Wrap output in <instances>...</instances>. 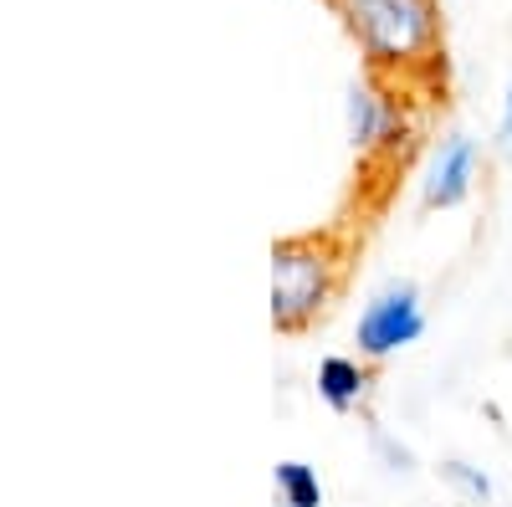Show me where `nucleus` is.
<instances>
[{
    "label": "nucleus",
    "mask_w": 512,
    "mask_h": 507,
    "mask_svg": "<svg viewBox=\"0 0 512 507\" xmlns=\"http://www.w3.org/2000/svg\"><path fill=\"white\" fill-rule=\"evenodd\" d=\"M374 77H395L400 88L431 77L441 62V11L436 0H349L338 6Z\"/></svg>",
    "instance_id": "nucleus-1"
},
{
    "label": "nucleus",
    "mask_w": 512,
    "mask_h": 507,
    "mask_svg": "<svg viewBox=\"0 0 512 507\" xmlns=\"http://www.w3.org/2000/svg\"><path fill=\"white\" fill-rule=\"evenodd\" d=\"M318 400L338 415H349L369 400V364L354 354H328L318 364Z\"/></svg>",
    "instance_id": "nucleus-6"
},
{
    "label": "nucleus",
    "mask_w": 512,
    "mask_h": 507,
    "mask_svg": "<svg viewBox=\"0 0 512 507\" xmlns=\"http://www.w3.org/2000/svg\"><path fill=\"white\" fill-rule=\"evenodd\" d=\"M349 139L369 164H395L405 159L415 139V118L405 113V98L384 82H354L349 88Z\"/></svg>",
    "instance_id": "nucleus-3"
},
{
    "label": "nucleus",
    "mask_w": 512,
    "mask_h": 507,
    "mask_svg": "<svg viewBox=\"0 0 512 507\" xmlns=\"http://www.w3.org/2000/svg\"><path fill=\"white\" fill-rule=\"evenodd\" d=\"M441 477L466 497V502H487L492 497V482H487V472L482 467H472V461H446V467H441Z\"/></svg>",
    "instance_id": "nucleus-8"
},
{
    "label": "nucleus",
    "mask_w": 512,
    "mask_h": 507,
    "mask_svg": "<svg viewBox=\"0 0 512 507\" xmlns=\"http://www.w3.org/2000/svg\"><path fill=\"white\" fill-rule=\"evenodd\" d=\"M420 333H425L420 287L415 282H384L354 323V344H359L364 364H379V359H395L400 349H410Z\"/></svg>",
    "instance_id": "nucleus-4"
},
{
    "label": "nucleus",
    "mask_w": 512,
    "mask_h": 507,
    "mask_svg": "<svg viewBox=\"0 0 512 507\" xmlns=\"http://www.w3.org/2000/svg\"><path fill=\"white\" fill-rule=\"evenodd\" d=\"M344 287V246L328 236H287L272 246V323L277 333L313 328Z\"/></svg>",
    "instance_id": "nucleus-2"
},
{
    "label": "nucleus",
    "mask_w": 512,
    "mask_h": 507,
    "mask_svg": "<svg viewBox=\"0 0 512 507\" xmlns=\"http://www.w3.org/2000/svg\"><path fill=\"white\" fill-rule=\"evenodd\" d=\"M497 139H502V149H512V82H507V98H502V123H497Z\"/></svg>",
    "instance_id": "nucleus-9"
},
{
    "label": "nucleus",
    "mask_w": 512,
    "mask_h": 507,
    "mask_svg": "<svg viewBox=\"0 0 512 507\" xmlns=\"http://www.w3.org/2000/svg\"><path fill=\"white\" fill-rule=\"evenodd\" d=\"M333 6H349V0H333Z\"/></svg>",
    "instance_id": "nucleus-10"
},
{
    "label": "nucleus",
    "mask_w": 512,
    "mask_h": 507,
    "mask_svg": "<svg viewBox=\"0 0 512 507\" xmlns=\"http://www.w3.org/2000/svg\"><path fill=\"white\" fill-rule=\"evenodd\" d=\"M272 487L282 507H323V482H318V467H308V461H277Z\"/></svg>",
    "instance_id": "nucleus-7"
},
{
    "label": "nucleus",
    "mask_w": 512,
    "mask_h": 507,
    "mask_svg": "<svg viewBox=\"0 0 512 507\" xmlns=\"http://www.w3.org/2000/svg\"><path fill=\"white\" fill-rule=\"evenodd\" d=\"M477 175H482V154H477V139L466 134H446L431 154L420 175V205L425 210H451L461 205L466 195L477 190Z\"/></svg>",
    "instance_id": "nucleus-5"
}]
</instances>
